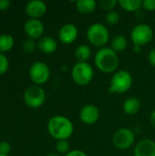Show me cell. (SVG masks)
<instances>
[{
  "label": "cell",
  "mask_w": 155,
  "mask_h": 156,
  "mask_svg": "<svg viewBox=\"0 0 155 156\" xmlns=\"http://www.w3.org/2000/svg\"><path fill=\"white\" fill-rule=\"evenodd\" d=\"M49 135L57 141L68 140L74 133V125L72 122L64 115L52 116L47 125Z\"/></svg>",
  "instance_id": "obj_1"
},
{
  "label": "cell",
  "mask_w": 155,
  "mask_h": 156,
  "mask_svg": "<svg viewBox=\"0 0 155 156\" xmlns=\"http://www.w3.org/2000/svg\"><path fill=\"white\" fill-rule=\"evenodd\" d=\"M94 64L100 71L105 74L115 73L120 64L119 55L108 47L99 48L94 56Z\"/></svg>",
  "instance_id": "obj_2"
},
{
  "label": "cell",
  "mask_w": 155,
  "mask_h": 156,
  "mask_svg": "<svg viewBox=\"0 0 155 156\" xmlns=\"http://www.w3.org/2000/svg\"><path fill=\"white\" fill-rule=\"evenodd\" d=\"M133 84L132 75L125 69L117 70L112 74L109 92L111 93H118L123 94L128 92Z\"/></svg>",
  "instance_id": "obj_3"
},
{
  "label": "cell",
  "mask_w": 155,
  "mask_h": 156,
  "mask_svg": "<svg viewBox=\"0 0 155 156\" xmlns=\"http://www.w3.org/2000/svg\"><path fill=\"white\" fill-rule=\"evenodd\" d=\"M86 37L90 45L99 48H105L110 41V32L101 23L91 24L87 29Z\"/></svg>",
  "instance_id": "obj_4"
},
{
  "label": "cell",
  "mask_w": 155,
  "mask_h": 156,
  "mask_svg": "<svg viewBox=\"0 0 155 156\" xmlns=\"http://www.w3.org/2000/svg\"><path fill=\"white\" fill-rule=\"evenodd\" d=\"M71 79L79 86L90 84L94 78V69L89 62H76L71 68Z\"/></svg>",
  "instance_id": "obj_5"
},
{
  "label": "cell",
  "mask_w": 155,
  "mask_h": 156,
  "mask_svg": "<svg viewBox=\"0 0 155 156\" xmlns=\"http://www.w3.org/2000/svg\"><path fill=\"white\" fill-rule=\"evenodd\" d=\"M23 100L27 107L37 109L41 107L46 101V91L41 86L31 85L25 90Z\"/></svg>",
  "instance_id": "obj_6"
},
{
  "label": "cell",
  "mask_w": 155,
  "mask_h": 156,
  "mask_svg": "<svg viewBox=\"0 0 155 156\" xmlns=\"http://www.w3.org/2000/svg\"><path fill=\"white\" fill-rule=\"evenodd\" d=\"M111 142L119 150L130 149L135 143V133L130 128H120L112 134Z\"/></svg>",
  "instance_id": "obj_7"
},
{
  "label": "cell",
  "mask_w": 155,
  "mask_h": 156,
  "mask_svg": "<svg viewBox=\"0 0 155 156\" xmlns=\"http://www.w3.org/2000/svg\"><path fill=\"white\" fill-rule=\"evenodd\" d=\"M153 29L150 25L141 23L132 29L130 37L133 45L143 47L153 40Z\"/></svg>",
  "instance_id": "obj_8"
},
{
  "label": "cell",
  "mask_w": 155,
  "mask_h": 156,
  "mask_svg": "<svg viewBox=\"0 0 155 156\" xmlns=\"http://www.w3.org/2000/svg\"><path fill=\"white\" fill-rule=\"evenodd\" d=\"M29 78L35 85L41 86L48 82L50 78V69L43 61H35L29 68Z\"/></svg>",
  "instance_id": "obj_9"
},
{
  "label": "cell",
  "mask_w": 155,
  "mask_h": 156,
  "mask_svg": "<svg viewBox=\"0 0 155 156\" xmlns=\"http://www.w3.org/2000/svg\"><path fill=\"white\" fill-rule=\"evenodd\" d=\"M24 31L26 35L28 37V38L39 40L41 37H43L45 27L40 19L29 18L24 24Z\"/></svg>",
  "instance_id": "obj_10"
},
{
  "label": "cell",
  "mask_w": 155,
  "mask_h": 156,
  "mask_svg": "<svg viewBox=\"0 0 155 156\" xmlns=\"http://www.w3.org/2000/svg\"><path fill=\"white\" fill-rule=\"evenodd\" d=\"M100 110L96 105L86 104L79 111V120L86 125H93L100 119Z\"/></svg>",
  "instance_id": "obj_11"
},
{
  "label": "cell",
  "mask_w": 155,
  "mask_h": 156,
  "mask_svg": "<svg viewBox=\"0 0 155 156\" xmlns=\"http://www.w3.org/2000/svg\"><path fill=\"white\" fill-rule=\"evenodd\" d=\"M79 36V29L76 25L72 23H67L63 25L58 30V39L61 43L70 45L74 43Z\"/></svg>",
  "instance_id": "obj_12"
},
{
  "label": "cell",
  "mask_w": 155,
  "mask_h": 156,
  "mask_svg": "<svg viewBox=\"0 0 155 156\" xmlns=\"http://www.w3.org/2000/svg\"><path fill=\"white\" fill-rule=\"evenodd\" d=\"M48 7L45 2L41 0H31L28 1L25 6L26 14L29 18L40 19L47 13Z\"/></svg>",
  "instance_id": "obj_13"
},
{
  "label": "cell",
  "mask_w": 155,
  "mask_h": 156,
  "mask_svg": "<svg viewBox=\"0 0 155 156\" xmlns=\"http://www.w3.org/2000/svg\"><path fill=\"white\" fill-rule=\"evenodd\" d=\"M134 156H155V142L152 139H143L134 147Z\"/></svg>",
  "instance_id": "obj_14"
},
{
  "label": "cell",
  "mask_w": 155,
  "mask_h": 156,
  "mask_svg": "<svg viewBox=\"0 0 155 156\" xmlns=\"http://www.w3.org/2000/svg\"><path fill=\"white\" fill-rule=\"evenodd\" d=\"M37 48L44 54L50 55L57 51L58 42L55 38L49 36H45L41 37L37 42Z\"/></svg>",
  "instance_id": "obj_15"
},
{
  "label": "cell",
  "mask_w": 155,
  "mask_h": 156,
  "mask_svg": "<svg viewBox=\"0 0 155 156\" xmlns=\"http://www.w3.org/2000/svg\"><path fill=\"white\" fill-rule=\"evenodd\" d=\"M141 101L136 97H129L127 98L122 104L123 112L127 115H134L138 113L141 110Z\"/></svg>",
  "instance_id": "obj_16"
},
{
  "label": "cell",
  "mask_w": 155,
  "mask_h": 156,
  "mask_svg": "<svg viewBox=\"0 0 155 156\" xmlns=\"http://www.w3.org/2000/svg\"><path fill=\"white\" fill-rule=\"evenodd\" d=\"M128 47V40L124 35L119 34L114 36L111 40V48L117 54L123 52Z\"/></svg>",
  "instance_id": "obj_17"
},
{
  "label": "cell",
  "mask_w": 155,
  "mask_h": 156,
  "mask_svg": "<svg viewBox=\"0 0 155 156\" xmlns=\"http://www.w3.org/2000/svg\"><path fill=\"white\" fill-rule=\"evenodd\" d=\"M97 2L94 0H79L76 3L77 10L82 15H90L97 8Z\"/></svg>",
  "instance_id": "obj_18"
},
{
  "label": "cell",
  "mask_w": 155,
  "mask_h": 156,
  "mask_svg": "<svg viewBox=\"0 0 155 156\" xmlns=\"http://www.w3.org/2000/svg\"><path fill=\"white\" fill-rule=\"evenodd\" d=\"M91 48L85 44L78 46L74 51V57L77 59V62H88L91 57Z\"/></svg>",
  "instance_id": "obj_19"
},
{
  "label": "cell",
  "mask_w": 155,
  "mask_h": 156,
  "mask_svg": "<svg viewBox=\"0 0 155 156\" xmlns=\"http://www.w3.org/2000/svg\"><path fill=\"white\" fill-rule=\"evenodd\" d=\"M119 5L127 12H137L142 8L143 0H120Z\"/></svg>",
  "instance_id": "obj_20"
},
{
  "label": "cell",
  "mask_w": 155,
  "mask_h": 156,
  "mask_svg": "<svg viewBox=\"0 0 155 156\" xmlns=\"http://www.w3.org/2000/svg\"><path fill=\"white\" fill-rule=\"evenodd\" d=\"M15 45V39L10 34H1L0 35V53L5 54L10 51Z\"/></svg>",
  "instance_id": "obj_21"
},
{
  "label": "cell",
  "mask_w": 155,
  "mask_h": 156,
  "mask_svg": "<svg viewBox=\"0 0 155 156\" xmlns=\"http://www.w3.org/2000/svg\"><path fill=\"white\" fill-rule=\"evenodd\" d=\"M56 153L59 155H66L70 151V144L68 140L57 141L55 145Z\"/></svg>",
  "instance_id": "obj_22"
},
{
  "label": "cell",
  "mask_w": 155,
  "mask_h": 156,
  "mask_svg": "<svg viewBox=\"0 0 155 156\" xmlns=\"http://www.w3.org/2000/svg\"><path fill=\"white\" fill-rule=\"evenodd\" d=\"M105 20L108 25L115 26L120 21V14L116 10H111L110 12H107L105 16Z\"/></svg>",
  "instance_id": "obj_23"
},
{
  "label": "cell",
  "mask_w": 155,
  "mask_h": 156,
  "mask_svg": "<svg viewBox=\"0 0 155 156\" xmlns=\"http://www.w3.org/2000/svg\"><path fill=\"white\" fill-rule=\"evenodd\" d=\"M118 5V1L116 0H101L99 3L100 7L107 12H110L111 10H114L115 6Z\"/></svg>",
  "instance_id": "obj_24"
},
{
  "label": "cell",
  "mask_w": 155,
  "mask_h": 156,
  "mask_svg": "<svg viewBox=\"0 0 155 156\" xmlns=\"http://www.w3.org/2000/svg\"><path fill=\"white\" fill-rule=\"evenodd\" d=\"M37 47V44L35 42L34 39H31V38L26 39L23 42V45H22V48H23L24 52H26L27 54L33 53L36 50Z\"/></svg>",
  "instance_id": "obj_25"
},
{
  "label": "cell",
  "mask_w": 155,
  "mask_h": 156,
  "mask_svg": "<svg viewBox=\"0 0 155 156\" xmlns=\"http://www.w3.org/2000/svg\"><path fill=\"white\" fill-rule=\"evenodd\" d=\"M8 68H9V60L5 54L0 53V76L5 74L8 70Z\"/></svg>",
  "instance_id": "obj_26"
},
{
  "label": "cell",
  "mask_w": 155,
  "mask_h": 156,
  "mask_svg": "<svg viewBox=\"0 0 155 156\" xmlns=\"http://www.w3.org/2000/svg\"><path fill=\"white\" fill-rule=\"evenodd\" d=\"M11 144L6 142V141H3L0 142V154L2 155H9L10 152H11Z\"/></svg>",
  "instance_id": "obj_27"
},
{
  "label": "cell",
  "mask_w": 155,
  "mask_h": 156,
  "mask_svg": "<svg viewBox=\"0 0 155 156\" xmlns=\"http://www.w3.org/2000/svg\"><path fill=\"white\" fill-rule=\"evenodd\" d=\"M142 8L149 12L155 11V0H143Z\"/></svg>",
  "instance_id": "obj_28"
},
{
  "label": "cell",
  "mask_w": 155,
  "mask_h": 156,
  "mask_svg": "<svg viewBox=\"0 0 155 156\" xmlns=\"http://www.w3.org/2000/svg\"><path fill=\"white\" fill-rule=\"evenodd\" d=\"M64 156H89L84 151L82 150H79V149H76V150H70L66 155Z\"/></svg>",
  "instance_id": "obj_29"
},
{
  "label": "cell",
  "mask_w": 155,
  "mask_h": 156,
  "mask_svg": "<svg viewBox=\"0 0 155 156\" xmlns=\"http://www.w3.org/2000/svg\"><path fill=\"white\" fill-rule=\"evenodd\" d=\"M148 62L150 63V65H152L153 67H155V48H152L149 53H148Z\"/></svg>",
  "instance_id": "obj_30"
},
{
  "label": "cell",
  "mask_w": 155,
  "mask_h": 156,
  "mask_svg": "<svg viewBox=\"0 0 155 156\" xmlns=\"http://www.w3.org/2000/svg\"><path fill=\"white\" fill-rule=\"evenodd\" d=\"M11 2L9 0H0V11H5L9 8Z\"/></svg>",
  "instance_id": "obj_31"
},
{
  "label": "cell",
  "mask_w": 155,
  "mask_h": 156,
  "mask_svg": "<svg viewBox=\"0 0 155 156\" xmlns=\"http://www.w3.org/2000/svg\"><path fill=\"white\" fill-rule=\"evenodd\" d=\"M150 122H151L152 126L155 128V110L152 112V114L150 116Z\"/></svg>",
  "instance_id": "obj_32"
},
{
  "label": "cell",
  "mask_w": 155,
  "mask_h": 156,
  "mask_svg": "<svg viewBox=\"0 0 155 156\" xmlns=\"http://www.w3.org/2000/svg\"><path fill=\"white\" fill-rule=\"evenodd\" d=\"M142 48L143 47H140V46H137V45H133V50L135 53H140L142 51Z\"/></svg>",
  "instance_id": "obj_33"
},
{
  "label": "cell",
  "mask_w": 155,
  "mask_h": 156,
  "mask_svg": "<svg viewBox=\"0 0 155 156\" xmlns=\"http://www.w3.org/2000/svg\"><path fill=\"white\" fill-rule=\"evenodd\" d=\"M46 156H59V154H58L57 153H49Z\"/></svg>",
  "instance_id": "obj_34"
},
{
  "label": "cell",
  "mask_w": 155,
  "mask_h": 156,
  "mask_svg": "<svg viewBox=\"0 0 155 156\" xmlns=\"http://www.w3.org/2000/svg\"><path fill=\"white\" fill-rule=\"evenodd\" d=\"M0 156H7V155H2V154H0Z\"/></svg>",
  "instance_id": "obj_35"
},
{
  "label": "cell",
  "mask_w": 155,
  "mask_h": 156,
  "mask_svg": "<svg viewBox=\"0 0 155 156\" xmlns=\"http://www.w3.org/2000/svg\"><path fill=\"white\" fill-rule=\"evenodd\" d=\"M154 20H155V19H154Z\"/></svg>",
  "instance_id": "obj_36"
}]
</instances>
